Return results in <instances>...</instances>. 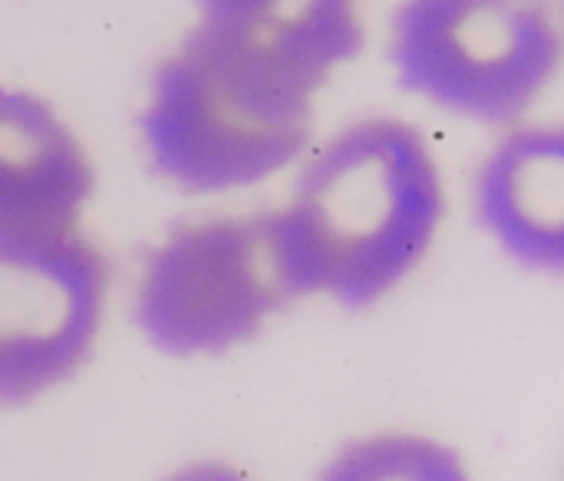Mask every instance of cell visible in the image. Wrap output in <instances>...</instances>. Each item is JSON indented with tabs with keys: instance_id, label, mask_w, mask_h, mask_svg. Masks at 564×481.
<instances>
[{
	"instance_id": "6da1fadb",
	"label": "cell",
	"mask_w": 564,
	"mask_h": 481,
	"mask_svg": "<svg viewBox=\"0 0 564 481\" xmlns=\"http://www.w3.org/2000/svg\"><path fill=\"white\" fill-rule=\"evenodd\" d=\"M297 297L364 310L430 254L446 185L426 135L397 116H367L317 145L274 211Z\"/></svg>"
},
{
	"instance_id": "7a4b0ae2",
	"label": "cell",
	"mask_w": 564,
	"mask_h": 481,
	"mask_svg": "<svg viewBox=\"0 0 564 481\" xmlns=\"http://www.w3.org/2000/svg\"><path fill=\"white\" fill-rule=\"evenodd\" d=\"M390 63L423 102L479 125L522 122L562 66L555 0H400Z\"/></svg>"
},
{
	"instance_id": "3957f363",
	"label": "cell",
	"mask_w": 564,
	"mask_h": 481,
	"mask_svg": "<svg viewBox=\"0 0 564 481\" xmlns=\"http://www.w3.org/2000/svg\"><path fill=\"white\" fill-rule=\"evenodd\" d=\"M294 284L274 211L175 225L142 261L132 317L165 357H218L261 334Z\"/></svg>"
},
{
	"instance_id": "277c9868",
	"label": "cell",
	"mask_w": 564,
	"mask_h": 481,
	"mask_svg": "<svg viewBox=\"0 0 564 481\" xmlns=\"http://www.w3.org/2000/svg\"><path fill=\"white\" fill-rule=\"evenodd\" d=\"M311 135L314 116L251 96L185 40L152 69L139 112L149 165L192 195L261 185L294 165Z\"/></svg>"
},
{
	"instance_id": "5b68a950",
	"label": "cell",
	"mask_w": 564,
	"mask_h": 481,
	"mask_svg": "<svg viewBox=\"0 0 564 481\" xmlns=\"http://www.w3.org/2000/svg\"><path fill=\"white\" fill-rule=\"evenodd\" d=\"M109 291L83 228L0 234V406L63 386L93 357Z\"/></svg>"
},
{
	"instance_id": "8992f818",
	"label": "cell",
	"mask_w": 564,
	"mask_h": 481,
	"mask_svg": "<svg viewBox=\"0 0 564 481\" xmlns=\"http://www.w3.org/2000/svg\"><path fill=\"white\" fill-rule=\"evenodd\" d=\"M182 40L251 96L314 116L317 92L364 53V0H195Z\"/></svg>"
},
{
	"instance_id": "52a82bcc",
	"label": "cell",
	"mask_w": 564,
	"mask_h": 481,
	"mask_svg": "<svg viewBox=\"0 0 564 481\" xmlns=\"http://www.w3.org/2000/svg\"><path fill=\"white\" fill-rule=\"evenodd\" d=\"M96 165L40 92L0 83V234L83 228Z\"/></svg>"
},
{
	"instance_id": "ba28073f",
	"label": "cell",
	"mask_w": 564,
	"mask_h": 481,
	"mask_svg": "<svg viewBox=\"0 0 564 481\" xmlns=\"http://www.w3.org/2000/svg\"><path fill=\"white\" fill-rule=\"evenodd\" d=\"M476 218L522 267H564V135L558 125H509L476 172Z\"/></svg>"
},
{
	"instance_id": "9c48e42d",
	"label": "cell",
	"mask_w": 564,
	"mask_h": 481,
	"mask_svg": "<svg viewBox=\"0 0 564 481\" xmlns=\"http://www.w3.org/2000/svg\"><path fill=\"white\" fill-rule=\"evenodd\" d=\"M321 481H473L463 456L430 436L380 433L344 446Z\"/></svg>"
},
{
	"instance_id": "30bf717a",
	"label": "cell",
	"mask_w": 564,
	"mask_h": 481,
	"mask_svg": "<svg viewBox=\"0 0 564 481\" xmlns=\"http://www.w3.org/2000/svg\"><path fill=\"white\" fill-rule=\"evenodd\" d=\"M162 481H251L245 472L231 469V466H221V462H195V466H185L178 469L175 475Z\"/></svg>"
}]
</instances>
